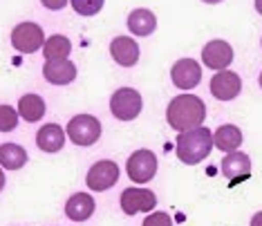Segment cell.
Listing matches in <instances>:
<instances>
[{
	"mask_svg": "<svg viewBox=\"0 0 262 226\" xmlns=\"http://www.w3.org/2000/svg\"><path fill=\"white\" fill-rule=\"evenodd\" d=\"M255 9H258V14L262 16V0H255Z\"/></svg>",
	"mask_w": 262,
	"mask_h": 226,
	"instance_id": "obj_28",
	"label": "cell"
},
{
	"mask_svg": "<svg viewBox=\"0 0 262 226\" xmlns=\"http://www.w3.org/2000/svg\"><path fill=\"white\" fill-rule=\"evenodd\" d=\"M242 144V132L237 126H220L213 134V146L220 148L222 152H235Z\"/></svg>",
	"mask_w": 262,
	"mask_h": 226,
	"instance_id": "obj_18",
	"label": "cell"
},
{
	"mask_svg": "<svg viewBox=\"0 0 262 226\" xmlns=\"http://www.w3.org/2000/svg\"><path fill=\"white\" fill-rule=\"evenodd\" d=\"M45 34L40 25L36 22H20V25L14 27L11 32V45H14L16 52H23V54H34L40 47L45 45Z\"/></svg>",
	"mask_w": 262,
	"mask_h": 226,
	"instance_id": "obj_5",
	"label": "cell"
},
{
	"mask_svg": "<svg viewBox=\"0 0 262 226\" xmlns=\"http://www.w3.org/2000/svg\"><path fill=\"white\" fill-rule=\"evenodd\" d=\"M128 29L135 36H150L157 29V18L150 9H133L128 16Z\"/></svg>",
	"mask_w": 262,
	"mask_h": 226,
	"instance_id": "obj_17",
	"label": "cell"
},
{
	"mask_svg": "<svg viewBox=\"0 0 262 226\" xmlns=\"http://www.w3.org/2000/svg\"><path fill=\"white\" fill-rule=\"evenodd\" d=\"M204 3H208V5H215V3H222V0H204Z\"/></svg>",
	"mask_w": 262,
	"mask_h": 226,
	"instance_id": "obj_29",
	"label": "cell"
},
{
	"mask_svg": "<svg viewBox=\"0 0 262 226\" xmlns=\"http://www.w3.org/2000/svg\"><path fill=\"white\" fill-rule=\"evenodd\" d=\"M110 54L121 67H133L139 61V45L130 36H117L110 43Z\"/></svg>",
	"mask_w": 262,
	"mask_h": 226,
	"instance_id": "obj_13",
	"label": "cell"
},
{
	"mask_svg": "<svg viewBox=\"0 0 262 226\" xmlns=\"http://www.w3.org/2000/svg\"><path fill=\"white\" fill-rule=\"evenodd\" d=\"M40 3H43V7H47V9L58 11V9H63L65 5H68V0H40Z\"/></svg>",
	"mask_w": 262,
	"mask_h": 226,
	"instance_id": "obj_25",
	"label": "cell"
},
{
	"mask_svg": "<svg viewBox=\"0 0 262 226\" xmlns=\"http://www.w3.org/2000/svg\"><path fill=\"white\" fill-rule=\"evenodd\" d=\"M92 213H94V199L88 193H76L65 204V215L74 219V222H85L88 217H92Z\"/></svg>",
	"mask_w": 262,
	"mask_h": 226,
	"instance_id": "obj_15",
	"label": "cell"
},
{
	"mask_svg": "<svg viewBox=\"0 0 262 226\" xmlns=\"http://www.w3.org/2000/svg\"><path fill=\"white\" fill-rule=\"evenodd\" d=\"M141 108H144L141 94L133 87H121L110 99V112L119 121H133L141 115Z\"/></svg>",
	"mask_w": 262,
	"mask_h": 226,
	"instance_id": "obj_3",
	"label": "cell"
},
{
	"mask_svg": "<svg viewBox=\"0 0 262 226\" xmlns=\"http://www.w3.org/2000/svg\"><path fill=\"white\" fill-rule=\"evenodd\" d=\"M117 182H119V166L115 162H97L88 170V177H85L88 188L97 190V193L112 188Z\"/></svg>",
	"mask_w": 262,
	"mask_h": 226,
	"instance_id": "obj_8",
	"label": "cell"
},
{
	"mask_svg": "<svg viewBox=\"0 0 262 226\" xmlns=\"http://www.w3.org/2000/svg\"><path fill=\"white\" fill-rule=\"evenodd\" d=\"M251 226H262V211H260V213H255V215H253Z\"/></svg>",
	"mask_w": 262,
	"mask_h": 226,
	"instance_id": "obj_26",
	"label": "cell"
},
{
	"mask_svg": "<svg viewBox=\"0 0 262 226\" xmlns=\"http://www.w3.org/2000/svg\"><path fill=\"white\" fill-rule=\"evenodd\" d=\"M213 148V132L208 128H195L188 130V132H180L177 137V144H175V152L177 159L188 166L200 164L202 159L208 157Z\"/></svg>",
	"mask_w": 262,
	"mask_h": 226,
	"instance_id": "obj_2",
	"label": "cell"
},
{
	"mask_svg": "<svg viewBox=\"0 0 262 226\" xmlns=\"http://www.w3.org/2000/svg\"><path fill=\"white\" fill-rule=\"evenodd\" d=\"M206 117V105L204 101L195 94H180L168 103L166 119H168L170 128L177 132H188V130L202 128Z\"/></svg>",
	"mask_w": 262,
	"mask_h": 226,
	"instance_id": "obj_1",
	"label": "cell"
},
{
	"mask_svg": "<svg viewBox=\"0 0 262 226\" xmlns=\"http://www.w3.org/2000/svg\"><path fill=\"white\" fill-rule=\"evenodd\" d=\"M119 204H121L126 215H137V213L152 211L157 206V197H155L152 190H146V188H126L121 193Z\"/></svg>",
	"mask_w": 262,
	"mask_h": 226,
	"instance_id": "obj_7",
	"label": "cell"
},
{
	"mask_svg": "<svg viewBox=\"0 0 262 226\" xmlns=\"http://www.w3.org/2000/svg\"><path fill=\"white\" fill-rule=\"evenodd\" d=\"M68 137L76 146H92L101 137V123L92 115H76L68 123Z\"/></svg>",
	"mask_w": 262,
	"mask_h": 226,
	"instance_id": "obj_4",
	"label": "cell"
},
{
	"mask_svg": "<svg viewBox=\"0 0 262 226\" xmlns=\"http://www.w3.org/2000/svg\"><path fill=\"white\" fill-rule=\"evenodd\" d=\"M202 61H204L206 67L224 72L231 65V61H233V47L226 43V40H211L202 50Z\"/></svg>",
	"mask_w": 262,
	"mask_h": 226,
	"instance_id": "obj_9",
	"label": "cell"
},
{
	"mask_svg": "<svg viewBox=\"0 0 262 226\" xmlns=\"http://www.w3.org/2000/svg\"><path fill=\"white\" fill-rule=\"evenodd\" d=\"M242 90V81L240 76L231 70H224V72H217L211 79V94L220 101H231L235 99Z\"/></svg>",
	"mask_w": 262,
	"mask_h": 226,
	"instance_id": "obj_11",
	"label": "cell"
},
{
	"mask_svg": "<svg viewBox=\"0 0 262 226\" xmlns=\"http://www.w3.org/2000/svg\"><path fill=\"white\" fill-rule=\"evenodd\" d=\"M27 164V150L18 144H3L0 146V166L7 170H18Z\"/></svg>",
	"mask_w": 262,
	"mask_h": 226,
	"instance_id": "obj_20",
	"label": "cell"
},
{
	"mask_svg": "<svg viewBox=\"0 0 262 226\" xmlns=\"http://www.w3.org/2000/svg\"><path fill=\"white\" fill-rule=\"evenodd\" d=\"M260 87H262V74H260Z\"/></svg>",
	"mask_w": 262,
	"mask_h": 226,
	"instance_id": "obj_30",
	"label": "cell"
},
{
	"mask_svg": "<svg viewBox=\"0 0 262 226\" xmlns=\"http://www.w3.org/2000/svg\"><path fill=\"white\" fill-rule=\"evenodd\" d=\"M70 52H72V43H70L68 36H50L43 45V54H45V61H58V58H68Z\"/></svg>",
	"mask_w": 262,
	"mask_h": 226,
	"instance_id": "obj_21",
	"label": "cell"
},
{
	"mask_svg": "<svg viewBox=\"0 0 262 226\" xmlns=\"http://www.w3.org/2000/svg\"><path fill=\"white\" fill-rule=\"evenodd\" d=\"M144 226H172V219L168 213H150L144 219Z\"/></svg>",
	"mask_w": 262,
	"mask_h": 226,
	"instance_id": "obj_24",
	"label": "cell"
},
{
	"mask_svg": "<svg viewBox=\"0 0 262 226\" xmlns=\"http://www.w3.org/2000/svg\"><path fill=\"white\" fill-rule=\"evenodd\" d=\"M251 172V159L244 152H229L222 159V175L229 177V179H244Z\"/></svg>",
	"mask_w": 262,
	"mask_h": 226,
	"instance_id": "obj_14",
	"label": "cell"
},
{
	"mask_svg": "<svg viewBox=\"0 0 262 226\" xmlns=\"http://www.w3.org/2000/svg\"><path fill=\"white\" fill-rule=\"evenodd\" d=\"M126 170L135 184H146L157 172V157L152 150H135L126 164Z\"/></svg>",
	"mask_w": 262,
	"mask_h": 226,
	"instance_id": "obj_6",
	"label": "cell"
},
{
	"mask_svg": "<svg viewBox=\"0 0 262 226\" xmlns=\"http://www.w3.org/2000/svg\"><path fill=\"white\" fill-rule=\"evenodd\" d=\"M170 79L175 83V87H182V90H193L195 85H200L202 81V67L198 61L193 58H182L172 65L170 70Z\"/></svg>",
	"mask_w": 262,
	"mask_h": 226,
	"instance_id": "obj_10",
	"label": "cell"
},
{
	"mask_svg": "<svg viewBox=\"0 0 262 226\" xmlns=\"http://www.w3.org/2000/svg\"><path fill=\"white\" fill-rule=\"evenodd\" d=\"M18 126V112L11 105H0V132H11Z\"/></svg>",
	"mask_w": 262,
	"mask_h": 226,
	"instance_id": "obj_23",
	"label": "cell"
},
{
	"mask_svg": "<svg viewBox=\"0 0 262 226\" xmlns=\"http://www.w3.org/2000/svg\"><path fill=\"white\" fill-rule=\"evenodd\" d=\"M43 76L52 85H68L76 79V65L70 58H58V61H45Z\"/></svg>",
	"mask_w": 262,
	"mask_h": 226,
	"instance_id": "obj_12",
	"label": "cell"
},
{
	"mask_svg": "<svg viewBox=\"0 0 262 226\" xmlns=\"http://www.w3.org/2000/svg\"><path fill=\"white\" fill-rule=\"evenodd\" d=\"M3 186H5V172L0 168V190H3Z\"/></svg>",
	"mask_w": 262,
	"mask_h": 226,
	"instance_id": "obj_27",
	"label": "cell"
},
{
	"mask_svg": "<svg viewBox=\"0 0 262 226\" xmlns=\"http://www.w3.org/2000/svg\"><path fill=\"white\" fill-rule=\"evenodd\" d=\"M70 3H72V9L79 16H97L103 9L105 0H70Z\"/></svg>",
	"mask_w": 262,
	"mask_h": 226,
	"instance_id": "obj_22",
	"label": "cell"
},
{
	"mask_svg": "<svg viewBox=\"0 0 262 226\" xmlns=\"http://www.w3.org/2000/svg\"><path fill=\"white\" fill-rule=\"evenodd\" d=\"M45 110H47L45 101H43V97H38V94H25V97H20V101H18V115L29 123L40 121V119L45 117Z\"/></svg>",
	"mask_w": 262,
	"mask_h": 226,
	"instance_id": "obj_19",
	"label": "cell"
},
{
	"mask_svg": "<svg viewBox=\"0 0 262 226\" xmlns=\"http://www.w3.org/2000/svg\"><path fill=\"white\" fill-rule=\"evenodd\" d=\"M36 146L43 152H58L65 146L63 128L56 126V123H47V126H43L36 134Z\"/></svg>",
	"mask_w": 262,
	"mask_h": 226,
	"instance_id": "obj_16",
	"label": "cell"
}]
</instances>
